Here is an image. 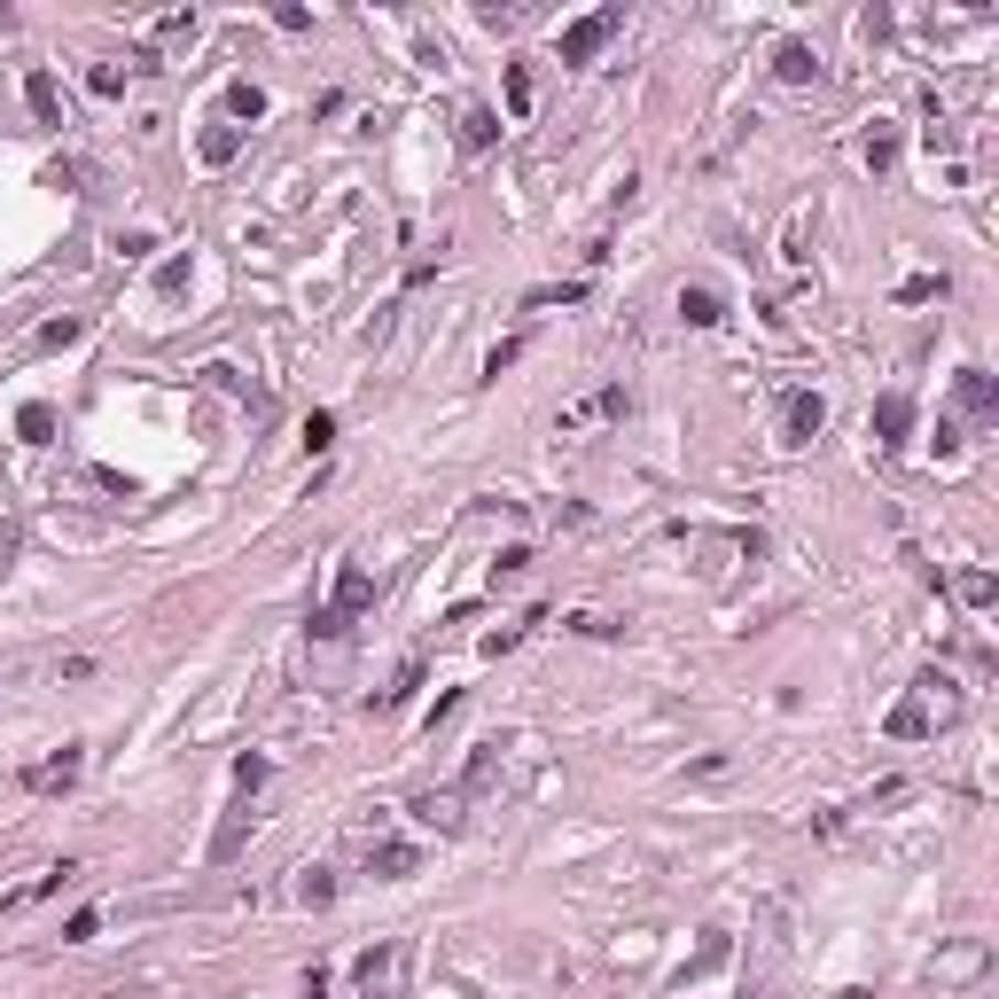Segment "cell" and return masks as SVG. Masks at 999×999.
Here are the masks:
<instances>
[{"mask_svg":"<svg viewBox=\"0 0 999 999\" xmlns=\"http://www.w3.org/2000/svg\"><path fill=\"white\" fill-rule=\"evenodd\" d=\"M508 118H515V126L531 118V70H523V63H508Z\"/></svg>","mask_w":999,"mask_h":999,"instance_id":"cell-28","label":"cell"},{"mask_svg":"<svg viewBox=\"0 0 999 999\" xmlns=\"http://www.w3.org/2000/svg\"><path fill=\"white\" fill-rule=\"evenodd\" d=\"M937 290H945V282H930V274H914V282H905V290H898V305H922V297H937Z\"/></svg>","mask_w":999,"mask_h":999,"instance_id":"cell-42","label":"cell"},{"mask_svg":"<svg viewBox=\"0 0 999 999\" xmlns=\"http://www.w3.org/2000/svg\"><path fill=\"white\" fill-rule=\"evenodd\" d=\"M953 391H960V406H968L976 422H991V414H999V383H991L984 368H960V383H953Z\"/></svg>","mask_w":999,"mask_h":999,"instance_id":"cell-17","label":"cell"},{"mask_svg":"<svg viewBox=\"0 0 999 999\" xmlns=\"http://www.w3.org/2000/svg\"><path fill=\"white\" fill-rule=\"evenodd\" d=\"M625 414V383H609V391H594V399H578V406H563L555 414V437H578V430H601V422H617Z\"/></svg>","mask_w":999,"mask_h":999,"instance_id":"cell-5","label":"cell"},{"mask_svg":"<svg viewBox=\"0 0 999 999\" xmlns=\"http://www.w3.org/2000/svg\"><path fill=\"white\" fill-rule=\"evenodd\" d=\"M156 40L172 47V40H196V9H172V17H156Z\"/></svg>","mask_w":999,"mask_h":999,"instance_id":"cell-34","label":"cell"},{"mask_svg":"<svg viewBox=\"0 0 999 999\" xmlns=\"http://www.w3.org/2000/svg\"><path fill=\"white\" fill-rule=\"evenodd\" d=\"M914 695L930 703V718H937V726H953V718H960V687H953L945 672H922V680H914Z\"/></svg>","mask_w":999,"mask_h":999,"instance_id":"cell-18","label":"cell"},{"mask_svg":"<svg viewBox=\"0 0 999 999\" xmlns=\"http://www.w3.org/2000/svg\"><path fill=\"white\" fill-rule=\"evenodd\" d=\"M492 141H500V118L492 110H469L462 118V149H492Z\"/></svg>","mask_w":999,"mask_h":999,"instance_id":"cell-25","label":"cell"},{"mask_svg":"<svg viewBox=\"0 0 999 999\" xmlns=\"http://www.w3.org/2000/svg\"><path fill=\"white\" fill-rule=\"evenodd\" d=\"M406 968H414V945L406 937H376L351 960V999H406Z\"/></svg>","mask_w":999,"mask_h":999,"instance_id":"cell-1","label":"cell"},{"mask_svg":"<svg viewBox=\"0 0 999 999\" xmlns=\"http://www.w3.org/2000/svg\"><path fill=\"white\" fill-rule=\"evenodd\" d=\"M991 968V945L984 937H960V945H945L937 960H930V984H968V976H984Z\"/></svg>","mask_w":999,"mask_h":999,"instance_id":"cell-7","label":"cell"},{"mask_svg":"<svg viewBox=\"0 0 999 999\" xmlns=\"http://www.w3.org/2000/svg\"><path fill=\"white\" fill-rule=\"evenodd\" d=\"M242 844H250V804H235L227 821H219V836H211V867H235Z\"/></svg>","mask_w":999,"mask_h":999,"instance_id":"cell-19","label":"cell"},{"mask_svg":"<svg viewBox=\"0 0 999 999\" xmlns=\"http://www.w3.org/2000/svg\"><path fill=\"white\" fill-rule=\"evenodd\" d=\"M515 359H523V344H515V336H508V344H492V351H485V376H508Z\"/></svg>","mask_w":999,"mask_h":999,"instance_id":"cell-40","label":"cell"},{"mask_svg":"<svg viewBox=\"0 0 999 999\" xmlns=\"http://www.w3.org/2000/svg\"><path fill=\"white\" fill-rule=\"evenodd\" d=\"M227 118H242V126L265 118V86H258V78H235V86H227Z\"/></svg>","mask_w":999,"mask_h":999,"instance_id":"cell-22","label":"cell"},{"mask_svg":"<svg viewBox=\"0 0 999 999\" xmlns=\"http://www.w3.org/2000/svg\"><path fill=\"white\" fill-rule=\"evenodd\" d=\"M523 571H531V547H508V555H500V563H492V586H515V578H523Z\"/></svg>","mask_w":999,"mask_h":999,"instance_id":"cell-36","label":"cell"},{"mask_svg":"<svg viewBox=\"0 0 999 999\" xmlns=\"http://www.w3.org/2000/svg\"><path fill=\"white\" fill-rule=\"evenodd\" d=\"M63 882H70V867H40L32 882H17V890H0V914H32V905H40V898H55Z\"/></svg>","mask_w":999,"mask_h":999,"instance_id":"cell-11","label":"cell"},{"mask_svg":"<svg viewBox=\"0 0 999 999\" xmlns=\"http://www.w3.org/2000/svg\"><path fill=\"white\" fill-rule=\"evenodd\" d=\"M196 156H204V164H235V156H242V126H204V133H196Z\"/></svg>","mask_w":999,"mask_h":999,"instance_id":"cell-20","label":"cell"},{"mask_svg":"<svg viewBox=\"0 0 999 999\" xmlns=\"http://www.w3.org/2000/svg\"><path fill=\"white\" fill-rule=\"evenodd\" d=\"M859 156H867V172H890V164H898V126H882V118H875V126H867V149H859Z\"/></svg>","mask_w":999,"mask_h":999,"instance_id":"cell-23","label":"cell"},{"mask_svg":"<svg viewBox=\"0 0 999 999\" xmlns=\"http://www.w3.org/2000/svg\"><path fill=\"white\" fill-rule=\"evenodd\" d=\"M960 601H968V609H991V601H999V578H991V571H960Z\"/></svg>","mask_w":999,"mask_h":999,"instance_id":"cell-27","label":"cell"},{"mask_svg":"<svg viewBox=\"0 0 999 999\" xmlns=\"http://www.w3.org/2000/svg\"><path fill=\"white\" fill-rule=\"evenodd\" d=\"M95 930H102V914H95V905H78V914L63 922V945H86V937H95Z\"/></svg>","mask_w":999,"mask_h":999,"instance_id":"cell-37","label":"cell"},{"mask_svg":"<svg viewBox=\"0 0 999 999\" xmlns=\"http://www.w3.org/2000/svg\"><path fill=\"white\" fill-rule=\"evenodd\" d=\"M531 625H539V609H531V617H523V625H500V632H492V641H485V656H508V649H515V641H523V632H531Z\"/></svg>","mask_w":999,"mask_h":999,"instance_id":"cell-38","label":"cell"},{"mask_svg":"<svg viewBox=\"0 0 999 999\" xmlns=\"http://www.w3.org/2000/svg\"><path fill=\"white\" fill-rule=\"evenodd\" d=\"M17 437H24V445H47V437H55V406H47V399L17 406Z\"/></svg>","mask_w":999,"mask_h":999,"instance_id":"cell-24","label":"cell"},{"mask_svg":"<svg viewBox=\"0 0 999 999\" xmlns=\"http://www.w3.org/2000/svg\"><path fill=\"white\" fill-rule=\"evenodd\" d=\"M773 78H781V86H812V78H821V55H812L804 40H781V47H773Z\"/></svg>","mask_w":999,"mask_h":999,"instance_id":"cell-14","label":"cell"},{"mask_svg":"<svg viewBox=\"0 0 999 999\" xmlns=\"http://www.w3.org/2000/svg\"><path fill=\"white\" fill-rule=\"evenodd\" d=\"M406 812H414L422 828H437V836H462V828H469V796H462V789H422Z\"/></svg>","mask_w":999,"mask_h":999,"instance_id":"cell-4","label":"cell"},{"mask_svg":"<svg viewBox=\"0 0 999 999\" xmlns=\"http://www.w3.org/2000/svg\"><path fill=\"white\" fill-rule=\"evenodd\" d=\"M368 875L376 882H406V875H422V844H368Z\"/></svg>","mask_w":999,"mask_h":999,"instance_id":"cell-9","label":"cell"},{"mask_svg":"<svg viewBox=\"0 0 999 999\" xmlns=\"http://www.w3.org/2000/svg\"><path fill=\"white\" fill-rule=\"evenodd\" d=\"M265 773H274V765H265L258 750H242V758H235V789H242V796H250V789H265Z\"/></svg>","mask_w":999,"mask_h":999,"instance_id":"cell-32","label":"cell"},{"mask_svg":"<svg viewBox=\"0 0 999 999\" xmlns=\"http://www.w3.org/2000/svg\"><path fill=\"white\" fill-rule=\"evenodd\" d=\"M726 953H735V937H726V930H703V945H695V960L680 968V991H687V984H703L710 968H726Z\"/></svg>","mask_w":999,"mask_h":999,"instance_id":"cell-16","label":"cell"},{"mask_svg":"<svg viewBox=\"0 0 999 999\" xmlns=\"http://www.w3.org/2000/svg\"><path fill=\"white\" fill-rule=\"evenodd\" d=\"M78 773H86V750H78V742H63L55 758H40V765H24V789H32V796H63V789H70Z\"/></svg>","mask_w":999,"mask_h":999,"instance_id":"cell-6","label":"cell"},{"mask_svg":"<svg viewBox=\"0 0 999 999\" xmlns=\"http://www.w3.org/2000/svg\"><path fill=\"white\" fill-rule=\"evenodd\" d=\"M882 735H890V742H922V735H937V718H930V703H922V695H905V703L882 718Z\"/></svg>","mask_w":999,"mask_h":999,"instance_id":"cell-13","label":"cell"},{"mask_svg":"<svg viewBox=\"0 0 999 999\" xmlns=\"http://www.w3.org/2000/svg\"><path fill=\"white\" fill-rule=\"evenodd\" d=\"M414 687H422V664H399V680H391V687H383L376 703H383V710H399V703H406Z\"/></svg>","mask_w":999,"mask_h":999,"instance_id":"cell-33","label":"cell"},{"mask_svg":"<svg viewBox=\"0 0 999 999\" xmlns=\"http://www.w3.org/2000/svg\"><path fill=\"white\" fill-rule=\"evenodd\" d=\"M563 625H571V632H586V641H609V632H617V625H609V617H594V609H578V617H563Z\"/></svg>","mask_w":999,"mask_h":999,"instance_id":"cell-41","label":"cell"},{"mask_svg":"<svg viewBox=\"0 0 999 999\" xmlns=\"http://www.w3.org/2000/svg\"><path fill=\"white\" fill-rule=\"evenodd\" d=\"M914 437V399L905 391H882L875 399V445H905Z\"/></svg>","mask_w":999,"mask_h":999,"instance_id":"cell-10","label":"cell"},{"mask_svg":"<svg viewBox=\"0 0 999 999\" xmlns=\"http://www.w3.org/2000/svg\"><path fill=\"white\" fill-rule=\"evenodd\" d=\"M336 445V414H305V453H328Z\"/></svg>","mask_w":999,"mask_h":999,"instance_id":"cell-35","label":"cell"},{"mask_svg":"<svg viewBox=\"0 0 999 999\" xmlns=\"http://www.w3.org/2000/svg\"><path fill=\"white\" fill-rule=\"evenodd\" d=\"M821 422H828L821 391H789V399H781V445H812V437H821Z\"/></svg>","mask_w":999,"mask_h":999,"instance_id":"cell-8","label":"cell"},{"mask_svg":"<svg viewBox=\"0 0 999 999\" xmlns=\"http://www.w3.org/2000/svg\"><path fill=\"white\" fill-rule=\"evenodd\" d=\"M359 609H376V578L359 571V563H344V571H336V594L313 609V641H344Z\"/></svg>","mask_w":999,"mask_h":999,"instance_id":"cell-2","label":"cell"},{"mask_svg":"<svg viewBox=\"0 0 999 999\" xmlns=\"http://www.w3.org/2000/svg\"><path fill=\"white\" fill-rule=\"evenodd\" d=\"M726 765H735V758H726V750H718V758H695V765H687V781H718Z\"/></svg>","mask_w":999,"mask_h":999,"instance_id":"cell-44","label":"cell"},{"mask_svg":"<svg viewBox=\"0 0 999 999\" xmlns=\"http://www.w3.org/2000/svg\"><path fill=\"white\" fill-rule=\"evenodd\" d=\"M274 24H282V32H313V17L297 9V0H282V9H274Z\"/></svg>","mask_w":999,"mask_h":999,"instance_id":"cell-43","label":"cell"},{"mask_svg":"<svg viewBox=\"0 0 999 999\" xmlns=\"http://www.w3.org/2000/svg\"><path fill=\"white\" fill-rule=\"evenodd\" d=\"M297 898H305V905H328V898H336V875H328V867H305V875H297Z\"/></svg>","mask_w":999,"mask_h":999,"instance_id":"cell-30","label":"cell"},{"mask_svg":"<svg viewBox=\"0 0 999 999\" xmlns=\"http://www.w3.org/2000/svg\"><path fill=\"white\" fill-rule=\"evenodd\" d=\"M24 102H32V118H40V126H55V133H63V86H55V70H32V78H24Z\"/></svg>","mask_w":999,"mask_h":999,"instance_id":"cell-15","label":"cell"},{"mask_svg":"<svg viewBox=\"0 0 999 999\" xmlns=\"http://www.w3.org/2000/svg\"><path fill=\"white\" fill-rule=\"evenodd\" d=\"M156 290H164V297L188 290V258H164V265H156Z\"/></svg>","mask_w":999,"mask_h":999,"instance_id":"cell-39","label":"cell"},{"mask_svg":"<svg viewBox=\"0 0 999 999\" xmlns=\"http://www.w3.org/2000/svg\"><path fill=\"white\" fill-rule=\"evenodd\" d=\"M617 32H625V9H617V0H609V9H594V17H578V24H563V63H594Z\"/></svg>","mask_w":999,"mask_h":999,"instance_id":"cell-3","label":"cell"},{"mask_svg":"<svg viewBox=\"0 0 999 999\" xmlns=\"http://www.w3.org/2000/svg\"><path fill=\"white\" fill-rule=\"evenodd\" d=\"M86 95L118 102V95H126V70H118V63H95V70H86Z\"/></svg>","mask_w":999,"mask_h":999,"instance_id":"cell-29","label":"cell"},{"mask_svg":"<svg viewBox=\"0 0 999 999\" xmlns=\"http://www.w3.org/2000/svg\"><path fill=\"white\" fill-rule=\"evenodd\" d=\"M578 297H586V282H555V290H531L523 305H531V313H547V305H578Z\"/></svg>","mask_w":999,"mask_h":999,"instance_id":"cell-31","label":"cell"},{"mask_svg":"<svg viewBox=\"0 0 999 999\" xmlns=\"http://www.w3.org/2000/svg\"><path fill=\"white\" fill-rule=\"evenodd\" d=\"M680 321H687V328H718V321H726V290L687 282V290H680Z\"/></svg>","mask_w":999,"mask_h":999,"instance_id":"cell-12","label":"cell"},{"mask_svg":"<svg viewBox=\"0 0 999 999\" xmlns=\"http://www.w3.org/2000/svg\"><path fill=\"white\" fill-rule=\"evenodd\" d=\"M78 336H86V321H78V313H63V321H47V328H40V351H70Z\"/></svg>","mask_w":999,"mask_h":999,"instance_id":"cell-26","label":"cell"},{"mask_svg":"<svg viewBox=\"0 0 999 999\" xmlns=\"http://www.w3.org/2000/svg\"><path fill=\"white\" fill-rule=\"evenodd\" d=\"M500 781V742H477L469 750V773H462V796H477V789H492Z\"/></svg>","mask_w":999,"mask_h":999,"instance_id":"cell-21","label":"cell"}]
</instances>
